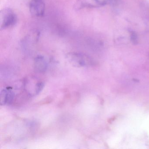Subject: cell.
<instances>
[{
	"label": "cell",
	"mask_w": 149,
	"mask_h": 149,
	"mask_svg": "<svg viewBox=\"0 0 149 149\" xmlns=\"http://www.w3.org/2000/svg\"><path fill=\"white\" fill-rule=\"evenodd\" d=\"M66 58L70 64L77 68L91 67L94 64L90 56L83 53L70 52L67 54Z\"/></svg>",
	"instance_id": "1"
},
{
	"label": "cell",
	"mask_w": 149,
	"mask_h": 149,
	"mask_svg": "<svg viewBox=\"0 0 149 149\" xmlns=\"http://www.w3.org/2000/svg\"><path fill=\"white\" fill-rule=\"evenodd\" d=\"M17 15L11 8H6L0 13V28L1 30L9 29L16 25Z\"/></svg>",
	"instance_id": "2"
},
{
	"label": "cell",
	"mask_w": 149,
	"mask_h": 149,
	"mask_svg": "<svg viewBox=\"0 0 149 149\" xmlns=\"http://www.w3.org/2000/svg\"><path fill=\"white\" fill-rule=\"evenodd\" d=\"M29 11L35 17H42L45 14V5L42 0H31Z\"/></svg>",
	"instance_id": "3"
},
{
	"label": "cell",
	"mask_w": 149,
	"mask_h": 149,
	"mask_svg": "<svg viewBox=\"0 0 149 149\" xmlns=\"http://www.w3.org/2000/svg\"><path fill=\"white\" fill-rule=\"evenodd\" d=\"M14 93L12 88L8 87L1 91L0 95V100L1 105L10 104L13 100Z\"/></svg>",
	"instance_id": "4"
},
{
	"label": "cell",
	"mask_w": 149,
	"mask_h": 149,
	"mask_svg": "<svg viewBox=\"0 0 149 149\" xmlns=\"http://www.w3.org/2000/svg\"><path fill=\"white\" fill-rule=\"evenodd\" d=\"M34 66L36 70L39 72L46 71L47 67V63L44 56H38L36 57L34 61Z\"/></svg>",
	"instance_id": "5"
},
{
	"label": "cell",
	"mask_w": 149,
	"mask_h": 149,
	"mask_svg": "<svg viewBox=\"0 0 149 149\" xmlns=\"http://www.w3.org/2000/svg\"><path fill=\"white\" fill-rule=\"evenodd\" d=\"M92 7H93L92 5L86 2L84 0H78L75 5V8L77 9H81L84 8H91Z\"/></svg>",
	"instance_id": "6"
},
{
	"label": "cell",
	"mask_w": 149,
	"mask_h": 149,
	"mask_svg": "<svg viewBox=\"0 0 149 149\" xmlns=\"http://www.w3.org/2000/svg\"><path fill=\"white\" fill-rule=\"evenodd\" d=\"M95 1L98 5L105 6L106 5H115L118 2V0H95Z\"/></svg>",
	"instance_id": "7"
},
{
	"label": "cell",
	"mask_w": 149,
	"mask_h": 149,
	"mask_svg": "<svg viewBox=\"0 0 149 149\" xmlns=\"http://www.w3.org/2000/svg\"><path fill=\"white\" fill-rule=\"evenodd\" d=\"M44 87V84L42 82H39L36 86V95L39 94L43 89Z\"/></svg>",
	"instance_id": "8"
},
{
	"label": "cell",
	"mask_w": 149,
	"mask_h": 149,
	"mask_svg": "<svg viewBox=\"0 0 149 149\" xmlns=\"http://www.w3.org/2000/svg\"><path fill=\"white\" fill-rule=\"evenodd\" d=\"M130 39L131 40L134 44H136L138 43V36L135 32H131Z\"/></svg>",
	"instance_id": "9"
}]
</instances>
